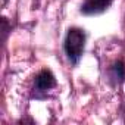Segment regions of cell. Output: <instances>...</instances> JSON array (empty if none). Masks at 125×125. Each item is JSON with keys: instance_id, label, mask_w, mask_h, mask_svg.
I'll list each match as a JSON object with an SVG mask.
<instances>
[{"instance_id": "cell-1", "label": "cell", "mask_w": 125, "mask_h": 125, "mask_svg": "<svg viewBox=\"0 0 125 125\" xmlns=\"http://www.w3.org/2000/svg\"><path fill=\"white\" fill-rule=\"evenodd\" d=\"M84 44H85V34L80 28H72L69 30L66 40H65V52L69 57L71 62L77 63L80 57L83 56L84 52Z\"/></svg>"}, {"instance_id": "cell-2", "label": "cell", "mask_w": 125, "mask_h": 125, "mask_svg": "<svg viewBox=\"0 0 125 125\" xmlns=\"http://www.w3.org/2000/svg\"><path fill=\"white\" fill-rule=\"evenodd\" d=\"M56 87V80L53 77V74L50 71H41L37 78H35V84H34V96L37 99H43L47 96V93Z\"/></svg>"}, {"instance_id": "cell-3", "label": "cell", "mask_w": 125, "mask_h": 125, "mask_svg": "<svg viewBox=\"0 0 125 125\" xmlns=\"http://www.w3.org/2000/svg\"><path fill=\"white\" fill-rule=\"evenodd\" d=\"M113 0H85L81 10L85 15H97L104 12L110 5H112Z\"/></svg>"}, {"instance_id": "cell-4", "label": "cell", "mask_w": 125, "mask_h": 125, "mask_svg": "<svg viewBox=\"0 0 125 125\" xmlns=\"http://www.w3.org/2000/svg\"><path fill=\"white\" fill-rule=\"evenodd\" d=\"M5 3H6V0H2V5H3V6H5Z\"/></svg>"}]
</instances>
